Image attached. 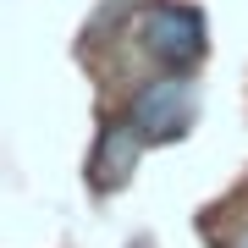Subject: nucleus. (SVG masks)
Listing matches in <instances>:
<instances>
[{"instance_id": "f257e3e1", "label": "nucleus", "mask_w": 248, "mask_h": 248, "mask_svg": "<svg viewBox=\"0 0 248 248\" xmlns=\"http://www.w3.org/2000/svg\"><path fill=\"white\" fill-rule=\"evenodd\" d=\"M138 39H143V50H149L155 61L187 66V61H199V50H204V22H199V11H187V6H143Z\"/></svg>"}, {"instance_id": "f03ea898", "label": "nucleus", "mask_w": 248, "mask_h": 248, "mask_svg": "<svg viewBox=\"0 0 248 248\" xmlns=\"http://www.w3.org/2000/svg\"><path fill=\"white\" fill-rule=\"evenodd\" d=\"M133 122L143 138H177L187 122H193V83L187 78H155L143 83L138 99H133Z\"/></svg>"}, {"instance_id": "7ed1b4c3", "label": "nucleus", "mask_w": 248, "mask_h": 248, "mask_svg": "<svg viewBox=\"0 0 248 248\" xmlns=\"http://www.w3.org/2000/svg\"><path fill=\"white\" fill-rule=\"evenodd\" d=\"M138 149H143V133H138L133 116H127V122H110L105 133H99V149H94V187L99 193H110V187H122L133 177Z\"/></svg>"}, {"instance_id": "20e7f679", "label": "nucleus", "mask_w": 248, "mask_h": 248, "mask_svg": "<svg viewBox=\"0 0 248 248\" xmlns=\"http://www.w3.org/2000/svg\"><path fill=\"white\" fill-rule=\"evenodd\" d=\"M232 248H248V226H243V232H237V243H232Z\"/></svg>"}]
</instances>
